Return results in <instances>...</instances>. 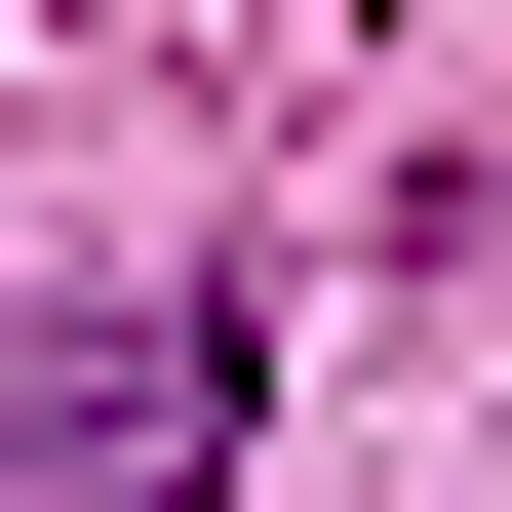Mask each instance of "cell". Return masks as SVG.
I'll return each instance as SVG.
<instances>
[{
	"instance_id": "cell-1",
	"label": "cell",
	"mask_w": 512,
	"mask_h": 512,
	"mask_svg": "<svg viewBox=\"0 0 512 512\" xmlns=\"http://www.w3.org/2000/svg\"><path fill=\"white\" fill-rule=\"evenodd\" d=\"M40 473H79V512H197V473H237V316H119V355H40Z\"/></svg>"
}]
</instances>
